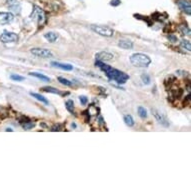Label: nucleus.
<instances>
[{
    "instance_id": "1",
    "label": "nucleus",
    "mask_w": 191,
    "mask_h": 191,
    "mask_svg": "<svg viewBox=\"0 0 191 191\" xmlns=\"http://www.w3.org/2000/svg\"><path fill=\"white\" fill-rule=\"evenodd\" d=\"M105 73V75L107 77L117 82L118 84H124L126 83V81L129 79V75L127 73H125L123 71H120V70L116 69V68H113L110 65H108V67L103 71Z\"/></svg>"
},
{
    "instance_id": "2",
    "label": "nucleus",
    "mask_w": 191,
    "mask_h": 191,
    "mask_svg": "<svg viewBox=\"0 0 191 191\" xmlns=\"http://www.w3.org/2000/svg\"><path fill=\"white\" fill-rule=\"evenodd\" d=\"M130 63L135 67H148L151 64V58L144 53H134L130 56Z\"/></svg>"
},
{
    "instance_id": "3",
    "label": "nucleus",
    "mask_w": 191,
    "mask_h": 191,
    "mask_svg": "<svg viewBox=\"0 0 191 191\" xmlns=\"http://www.w3.org/2000/svg\"><path fill=\"white\" fill-rule=\"evenodd\" d=\"M90 29L94 32V33L101 35V36H105V37H111L114 35V30L108 26L104 25H91Z\"/></svg>"
},
{
    "instance_id": "4",
    "label": "nucleus",
    "mask_w": 191,
    "mask_h": 191,
    "mask_svg": "<svg viewBox=\"0 0 191 191\" xmlns=\"http://www.w3.org/2000/svg\"><path fill=\"white\" fill-rule=\"evenodd\" d=\"M33 8L34 9L32 10V12H31L29 17L31 19L37 21L38 24H43V23H44V21H45V18H46L44 11H43V10L39 6H36V5H34Z\"/></svg>"
},
{
    "instance_id": "5",
    "label": "nucleus",
    "mask_w": 191,
    "mask_h": 191,
    "mask_svg": "<svg viewBox=\"0 0 191 191\" xmlns=\"http://www.w3.org/2000/svg\"><path fill=\"white\" fill-rule=\"evenodd\" d=\"M30 53L38 58H52L53 53L46 48H31Z\"/></svg>"
},
{
    "instance_id": "6",
    "label": "nucleus",
    "mask_w": 191,
    "mask_h": 191,
    "mask_svg": "<svg viewBox=\"0 0 191 191\" xmlns=\"http://www.w3.org/2000/svg\"><path fill=\"white\" fill-rule=\"evenodd\" d=\"M151 113H152V115L155 117L156 121L158 123L161 124L162 126H164V127H169V120L162 112H160L159 110H157L155 108H152Z\"/></svg>"
},
{
    "instance_id": "7",
    "label": "nucleus",
    "mask_w": 191,
    "mask_h": 191,
    "mask_svg": "<svg viewBox=\"0 0 191 191\" xmlns=\"http://www.w3.org/2000/svg\"><path fill=\"white\" fill-rule=\"evenodd\" d=\"M18 40V35L14 32L4 31L0 36V41L3 43H13Z\"/></svg>"
},
{
    "instance_id": "8",
    "label": "nucleus",
    "mask_w": 191,
    "mask_h": 191,
    "mask_svg": "<svg viewBox=\"0 0 191 191\" xmlns=\"http://www.w3.org/2000/svg\"><path fill=\"white\" fill-rule=\"evenodd\" d=\"M95 57L97 60H99V61H111L114 58V55L112 53L108 52V51H100L95 54Z\"/></svg>"
},
{
    "instance_id": "9",
    "label": "nucleus",
    "mask_w": 191,
    "mask_h": 191,
    "mask_svg": "<svg viewBox=\"0 0 191 191\" xmlns=\"http://www.w3.org/2000/svg\"><path fill=\"white\" fill-rule=\"evenodd\" d=\"M177 4H178L179 9L181 10L182 12H184L187 15L191 14V4L189 1H187V0H178Z\"/></svg>"
},
{
    "instance_id": "10",
    "label": "nucleus",
    "mask_w": 191,
    "mask_h": 191,
    "mask_svg": "<svg viewBox=\"0 0 191 191\" xmlns=\"http://www.w3.org/2000/svg\"><path fill=\"white\" fill-rule=\"evenodd\" d=\"M14 19V15L11 12H0V23L8 24L11 23Z\"/></svg>"
},
{
    "instance_id": "11",
    "label": "nucleus",
    "mask_w": 191,
    "mask_h": 191,
    "mask_svg": "<svg viewBox=\"0 0 191 191\" xmlns=\"http://www.w3.org/2000/svg\"><path fill=\"white\" fill-rule=\"evenodd\" d=\"M51 65L53 67L59 68L61 70H65V71H71V70H73V65L68 64V63H61V62H58V61H52Z\"/></svg>"
},
{
    "instance_id": "12",
    "label": "nucleus",
    "mask_w": 191,
    "mask_h": 191,
    "mask_svg": "<svg viewBox=\"0 0 191 191\" xmlns=\"http://www.w3.org/2000/svg\"><path fill=\"white\" fill-rule=\"evenodd\" d=\"M118 46L121 49H125V50H128V49L133 48V42L130 40H119L118 41Z\"/></svg>"
},
{
    "instance_id": "13",
    "label": "nucleus",
    "mask_w": 191,
    "mask_h": 191,
    "mask_svg": "<svg viewBox=\"0 0 191 191\" xmlns=\"http://www.w3.org/2000/svg\"><path fill=\"white\" fill-rule=\"evenodd\" d=\"M43 36H44V38L49 43H54L58 38V34L55 33V32H52V31L47 32V33H45Z\"/></svg>"
},
{
    "instance_id": "14",
    "label": "nucleus",
    "mask_w": 191,
    "mask_h": 191,
    "mask_svg": "<svg viewBox=\"0 0 191 191\" xmlns=\"http://www.w3.org/2000/svg\"><path fill=\"white\" fill-rule=\"evenodd\" d=\"M30 95L33 97V98H35L36 100H38V101H40L41 103H43V104H45V105H48V104H49V101L47 100V98L44 97L43 95H41V94H39V93H35V92H30Z\"/></svg>"
},
{
    "instance_id": "15",
    "label": "nucleus",
    "mask_w": 191,
    "mask_h": 191,
    "mask_svg": "<svg viewBox=\"0 0 191 191\" xmlns=\"http://www.w3.org/2000/svg\"><path fill=\"white\" fill-rule=\"evenodd\" d=\"M29 75L30 76H33V77H36L39 80L43 81V82H50V78L48 77V76L44 75V74H41V73H38V72H29Z\"/></svg>"
},
{
    "instance_id": "16",
    "label": "nucleus",
    "mask_w": 191,
    "mask_h": 191,
    "mask_svg": "<svg viewBox=\"0 0 191 191\" xmlns=\"http://www.w3.org/2000/svg\"><path fill=\"white\" fill-rule=\"evenodd\" d=\"M42 91L44 92H47V93H53V94H60L61 92H60L58 89L54 88V87H51V86H44L41 88Z\"/></svg>"
},
{
    "instance_id": "17",
    "label": "nucleus",
    "mask_w": 191,
    "mask_h": 191,
    "mask_svg": "<svg viewBox=\"0 0 191 191\" xmlns=\"http://www.w3.org/2000/svg\"><path fill=\"white\" fill-rule=\"evenodd\" d=\"M123 121L128 127H132L134 125V119H133V117L131 115H129V114H127V115H124Z\"/></svg>"
},
{
    "instance_id": "18",
    "label": "nucleus",
    "mask_w": 191,
    "mask_h": 191,
    "mask_svg": "<svg viewBox=\"0 0 191 191\" xmlns=\"http://www.w3.org/2000/svg\"><path fill=\"white\" fill-rule=\"evenodd\" d=\"M65 108H66V110H67L69 113H72V114H73V113H74V109H75L73 100L69 99V100H67L66 102H65Z\"/></svg>"
},
{
    "instance_id": "19",
    "label": "nucleus",
    "mask_w": 191,
    "mask_h": 191,
    "mask_svg": "<svg viewBox=\"0 0 191 191\" xmlns=\"http://www.w3.org/2000/svg\"><path fill=\"white\" fill-rule=\"evenodd\" d=\"M137 113H138V115L142 118V119H145V118H147V115H148V114H147V110L146 109L143 107V106H139L138 108H137Z\"/></svg>"
},
{
    "instance_id": "20",
    "label": "nucleus",
    "mask_w": 191,
    "mask_h": 191,
    "mask_svg": "<svg viewBox=\"0 0 191 191\" xmlns=\"http://www.w3.org/2000/svg\"><path fill=\"white\" fill-rule=\"evenodd\" d=\"M180 46H181L183 49H186L187 51H191V44H190V41L186 40V39H183L180 41Z\"/></svg>"
},
{
    "instance_id": "21",
    "label": "nucleus",
    "mask_w": 191,
    "mask_h": 191,
    "mask_svg": "<svg viewBox=\"0 0 191 191\" xmlns=\"http://www.w3.org/2000/svg\"><path fill=\"white\" fill-rule=\"evenodd\" d=\"M57 80L59 81L60 83H61L62 85H65V86H72V81H70L66 78L64 77H61V76H59V77L57 78Z\"/></svg>"
},
{
    "instance_id": "22",
    "label": "nucleus",
    "mask_w": 191,
    "mask_h": 191,
    "mask_svg": "<svg viewBox=\"0 0 191 191\" xmlns=\"http://www.w3.org/2000/svg\"><path fill=\"white\" fill-rule=\"evenodd\" d=\"M179 30H180V32H181L182 34L190 36V29L188 28L186 25H180L179 26Z\"/></svg>"
},
{
    "instance_id": "23",
    "label": "nucleus",
    "mask_w": 191,
    "mask_h": 191,
    "mask_svg": "<svg viewBox=\"0 0 191 191\" xmlns=\"http://www.w3.org/2000/svg\"><path fill=\"white\" fill-rule=\"evenodd\" d=\"M35 126V123L34 122H32V121H27V122H25V123H23L22 124V127L25 129V130H30V129H32Z\"/></svg>"
},
{
    "instance_id": "24",
    "label": "nucleus",
    "mask_w": 191,
    "mask_h": 191,
    "mask_svg": "<svg viewBox=\"0 0 191 191\" xmlns=\"http://www.w3.org/2000/svg\"><path fill=\"white\" fill-rule=\"evenodd\" d=\"M141 80H142V82L145 84V85H149L150 84V76L148 74H142L141 75Z\"/></svg>"
},
{
    "instance_id": "25",
    "label": "nucleus",
    "mask_w": 191,
    "mask_h": 191,
    "mask_svg": "<svg viewBox=\"0 0 191 191\" xmlns=\"http://www.w3.org/2000/svg\"><path fill=\"white\" fill-rule=\"evenodd\" d=\"M10 78H11L13 81H18V82H21V81H23L25 79V77H23V76H21V75H18V74H11Z\"/></svg>"
},
{
    "instance_id": "26",
    "label": "nucleus",
    "mask_w": 191,
    "mask_h": 191,
    "mask_svg": "<svg viewBox=\"0 0 191 191\" xmlns=\"http://www.w3.org/2000/svg\"><path fill=\"white\" fill-rule=\"evenodd\" d=\"M79 101L82 105H86L87 102H88V98H87L86 96L82 95V96H79Z\"/></svg>"
},
{
    "instance_id": "27",
    "label": "nucleus",
    "mask_w": 191,
    "mask_h": 191,
    "mask_svg": "<svg viewBox=\"0 0 191 191\" xmlns=\"http://www.w3.org/2000/svg\"><path fill=\"white\" fill-rule=\"evenodd\" d=\"M60 129H61V126H60L59 124H57V125H54V126L51 127V131H53V132H55V131H60Z\"/></svg>"
},
{
    "instance_id": "28",
    "label": "nucleus",
    "mask_w": 191,
    "mask_h": 191,
    "mask_svg": "<svg viewBox=\"0 0 191 191\" xmlns=\"http://www.w3.org/2000/svg\"><path fill=\"white\" fill-rule=\"evenodd\" d=\"M120 3H121L120 0H111L110 5L111 6H118V5H120Z\"/></svg>"
},
{
    "instance_id": "29",
    "label": "nucleus",
    "mask_w": 191,
    "mask_h": 191,
    "mask_svg": "<svg viewBox=\"0 0 191 191\" xmlns=\"http://www.w3.org/2000/svg\"><path fill=\"white\" fill-rule=\"evenodd\" d=\"M167 38H168V40H170L171 42H176L177 41V37L174 36V35H168Z\"/></svg>"
},
{
    "instance_id": "30",
    "label": "nucleus",
    "mask_w": 191,
    "mask_h": 191,
    "mask_svg": "<svg viewBox=\"0 0 191 191\" xmlns=\"http://www.w3.org/2000/svg\"><path fill=\"white\" fill-rule=\"evenodd\" d=\"M190 103V94L186 96V100H184V104H189Z\"/></svg>"
},
{
    "instance_id": "31",
    "label": "nucleus",
    "mask_w": 191,
    "mask_h": 191,
    "mask_svg": "<svg viewBox=\"0 0 191 191\" xmlns=\"http://www.w3.org/2000/svg\"><path fill=\"white\" fill-rule=\"evenodd\" d=\"M98 123H99V124H104V121H103L102 116H99V117H98Z\"/></svg>"
},
{
    "instance_id": "32",
    "label": "nucleus",
    "mask_w": 191,
    "mask_h": 191,
    "mask_svg": "<svg viewBox=\"0 0 191 191\" xmlns=\"http://www.w3.org/2000/svg\"><path fill=\"white\" fill-rule=\"evenodd\" d=\"M6 131H13V129H11V128H7V129H6Z\"/></svg>"
}]
</instances>
